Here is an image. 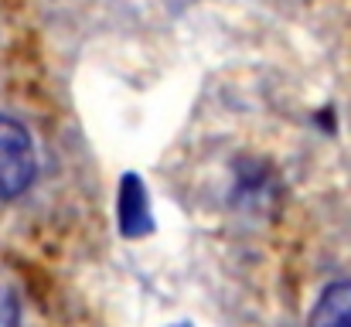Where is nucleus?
<instances>
[{"label":"nucleus","instance_id":"1","mask_svg":"<svg viewBox=\"0 0 351 327\" xmlns=\"http://www.w3.org/2000/svg\"><path fill=\"white\" fill-rule=\"evenodd\" d=\"M38 174L34 140L24 123L0 116V202L21 198Z\"/></svg>","mask_w":351,"mask_h":327},{"label":"nucleus","instance_id":"2","mask_svg":"<svg viewBox=\"0 0 351 327\" xmlns=\"http://www.w3.org/2000/svg\"><path fill=\"white\" fill-rule=\"evenodd\" d=\"M119 232L126 239H143L154 232V218L147 205V188L136 174L119 178Z\"/></svg>","mask_w":351,"mask_h":327},{"label":"nucleus","instance_id":"3","mask_svg":"<svg viewBox=\"0 0 351 327\" xmlns=\"http://www.w3.org/2000/svg\"><path fill=\"white\" fill-rule=\"evenodd\" d=\"M307 327H351V280L328 283L321 290Z\"/></svg>","mask_w":351,"mask_h":327},{"label":"nucleus","instance_id":"4","mask_svg":"<svg viewBox=\"0 0 351 327\" xmlns=\"http://www.w3.org/2000/svg\"><path fill=\"white\" fill-rule=\"evenodd\" d=\"M0 327H21V311H17V300L14 293L0 283Z\"/></svg>","mask_w":351,"mask_h":327},{"label":"nucleus","instance_id":"5","mask_svg":"<svg viewBox=\"0 0 351 327\" xmlns=\"http://www.w3.org/2000/svg\"><path fill=\"white\" fill-rule=\"evenodd\" d=\"M174 327H191V324H174Z\"/></svg>","mask_w":351,"mask_h":327}]
</instances>
